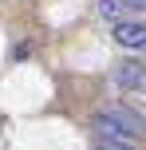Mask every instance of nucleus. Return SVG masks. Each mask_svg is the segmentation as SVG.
<instances>
[{"label":"nucleus","instance_id":"nucleus-3","mask_svg":"<svg viewBox=\"0 0 146 150\" xmlns=\"http://www.w3.org/2000/svg\"><path fill=\"white\" fill-rule=\"evenodd\" d=\"M91 130H95L99 138H118V142H123V138H130V130H126V127H123L118 119H111L107 111H103V115H95V119H91Z\"/></svg>","mask_w":146,"mask_h":150},{"label":"nucleus","instance_id":"nucleus-4","mask_svg":"<svg viewBox=\"0 0 146 150\" xmlns=\"http://www.w3.org/2000/svg\"><path fill=\"white\" fill-rule=\"evenodd\" d=\"M99 16H103V20H118V24H123L126 16H130V8H126L123 0H99Z\"/></svg>","mask_w":146,"mask_h":150},{"label":"nucleus","instance_id":"nucleus-6","mask_svg":"<svg viewBox=\"0 0 146 150\" xmlns=\"http://www.w3.org/2000/svg\"><path fill=\"white\" fill-rule=\"evenodd\" d=\"M126 8H130V12H146V0H123Z\"/></svg>","mask_w":146,"mask_h":150},{"label":"nucleus","instance_id":"nucleus-5","mask_svg":"<svg viewBox=\"0 0 146 150\" xmlns=\"http://www.w3.org/2000/svg\"><path fill=\"white\" fill-rule=\"evenodd\" d=\"M95 150H130V146L118 142V138H99V142H95Z\"/></svg>","mask_w":146,"mask_h":150},{"label":"nucleus","instance_id":"nucleus-1","mask_svg":"<svg viewBox=\"0 0 146 150\" xmlns=\"http://www.w3.org/2000/svg\"><path fill=\"white\" fill-rule=\"evenodd\" d=\"M115 83L126 87V91H142V95H146V67L134 63V59H123V63L115 67Z\"/></svg>","mask_w":146,"mask_h":150},{"label":"nucleus","instance_id":"nucleus-2","mask_svg":"<svg viewBox=\"0 0 146 150\" xmlns=\"http://www.w3.org/2000/svg\"><path fill=\"white\" fill-rule=\"evenodd\" d=\"M115 40L123 47H138V52H146V24H134V20L115 24Z\"/></svg>","mask_w":146,"mask_h":150}]
</instances>
